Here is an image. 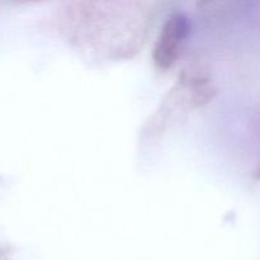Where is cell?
<instances>
[{
  "label": "cell",
  "instance_id": "obj_1",
  "mask_svg": "<svg viewBox=\"0 0 260 260\" xmlns=\"http://www.w3.org/2000/svg\"><path fill=\"white\" fill-rule=\"evenodd\" d=\"M185 35L187 20L182 15H174L168 20L155 48L154 60L159 68L168 69L175 62Z\"/></svg>",
  "mask_w": 260,
  "mask_h": 260
}]
</instances>
